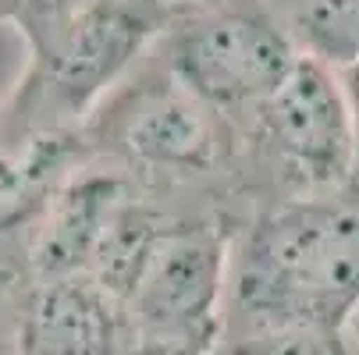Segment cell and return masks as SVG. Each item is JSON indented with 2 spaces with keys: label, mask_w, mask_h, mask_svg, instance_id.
<instances>
[{
  "label": "cell",
  "mask_w": 359,
  "mask_h": 355,
  "mask_svg": "<svg viewBox=\"0 0 359 355\" xmlns=\"http://www.w3.org/2000/svg\"><path fill=\"white\" fill-rule=\"evenodd\" d=\"M125 207L121 188L111 178H86L72 185L54 214L46 221V231L36 245V267L46 281H65L79 267L96 260V249L104 242L114 214Z\"/></svg>",
  "instance_id": "cell-6"
},
{
  "label": "cell",
  "mask_w": 359,
  "mask_h": 355,
  "mask_svg": "<svg viewBox=\"0 0 359 355\" xmlns=\"http://www.w3.org/2000/svg\"><path fill=\"white\" fill-rule=\"evenodd\" d=\"M111 295L72 277L46 281L25 320L22 355H114Z\"/></svg>",
  "instance_id": "cell-5"
},
{
  "label": "cell",
  "mask_w": 359,
  "mask_h": 355,
  "mask_svg": "<svg viewBox=\"0 0 359 355\" xmlns=\"http://www.w3.org/2000/svg\"><path fill=\"white\" fill-rule=\"evenodd\" d=\"M295 50L285 32L256 15H224L192 29L175 50V71L192 96L210 104L264 99L295 68Z\"/></svg>",
  "instance_id": "cell-4"
},
{
  "label": "cell",
  "mask_w": 359,
  "mask_h": 355,
  "mask_svg": "<svg viewBox=\"0 0 359 355\" xmlns=\"http://www.w3.org/2000/svg\"><path fill=\"white\" fill-rule=\"evenodd\" d=\"M224 252L207 228L161 231L125 298L128 355H207L217 334Z\"/></svg>",
  "instance_id": "cell-2"
},
{
  "label": "cell",
  "mask_w": 359,
  "mask_h": 355,
  "mask_svg": "<svg viewBox=\"0 0 359 355\" xmlns=\"http://www.w3.org/2000/svg\"><path fill=\"white\" fill-rule=\"evenodd\" d=\"M302 29L327 61L348 68L359 57V0H313L302 11Z\"/></svg>",
  "instance_id": "cell-9"
},
{
  "label": "cell",
  "mask_w": 359,
  "mask_h": 355,
  "mask_svg": "<svg viewBox=\"0 0 359 355\" xmlns=\"http://www.w3.org/2000/svg\"><path fill=\"white\" fill-rule=\"evenodd\" d=\"M359 306V210L302 202L267 217L245 242L235 313L260 337L285 330L341 334Z\"/></svg>",
  "instance_id": "cell-1"
},
{
  "label": "cell",
  "mask_w": 359,
  "mask_h": 355,
  "mask_svg": "<svg viewBox=\"0 0 359 355\" xmlns=\"http://www.w3.org/2000/svg\"><path fill=\"white\" fill-rule=\"evenodd\" d=\"M132 153L164 167H207L214 160V128L192 99L161 96L128 125Z\"/></svg>",
  "instance_id": "cell-8"
},
{
  "label": "cell",
  "mask_w": 359,
  "mask_h": 355,
  "mask_svg": "<svg viewBox=\"0 0 359 355\" xmlns=\"http://www.w3.org/2000/svg\"><path fill=\"white\" fill-rule=\"evenodd\" d=\"M29 4H32L36 11H43V15H57V11H68L75 0H29Z\"/></svg>",
  "instance_id": "cell-12"
},
{
  "label": "cell",
  "mask_w": 359,
  "mask_h": 355,
  "mask_svg": "<svg viewBox=\"0 0 359 355\" xmlns=\"http://www.w3.org/2000/svg\"><path fill=\"white\" fill-rule=\"evenodd\" d=\"M345 96H348V107H352V125H355V174H352V185L359 188V57L345 68Z\"/></svg>",
  "instance_id": "cell-11"
},
{
  "label": "cell",
  "mask_w": 359,
  "mask_h": 355,
  "mask_svg": "<svg viewBox=\"0 0 359 355\" xmlns=\"http://www.w3.org/2000/svg\"><path fill=\"white\" fill-rule=\"evenodd\" d=\"M142 36H146V25L125 8H93V11H86L75 22V29H72V36H68L65 50H61V57L54 64L57 89L72 99V104L89 99L135 54Z\"/></svg>",
  "instance_id": "cell-7"
},
{
  "label": "cell",
  "mask_w": 359,
  "mask_h": 355,
  "mask_svg": "<svg viewBox=\"0 0 359 355\" xmlns=\"http://www.w3.org/2000/svg\"><path fill=\"white\" fill-rule=\"evenodd\" d=\"M242 355H348L338 334L327 330H285L271 337H256Z\"/></svg>",
  "instance_id": "cell-10"
},
{
  "label": "cell",
  "mask_w": 359,
  "mask_h": 355,
  "mask_svg": "<svg viewBox=\"0 0 359 355\" xmlns=\"http://www.w3.org/2000/svg\"><path fill=\"white\" fill-rule=\"evenodd\" d=\"M264 135L306 185H341L355 174V125L345 85L299 57L288 78L264 99Z\"/></svg>",
  "instance_id": "cell-3"
}]
</instances>
